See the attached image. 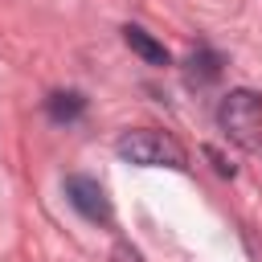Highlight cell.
Wrapping results in <instances>:
<instances>
[{
  "label": "cell",
  "mask_w": 262,
  "mask_h": 262,
  "mask_svg": "<svg viewBox=\"0 0 262 262\" xmlns=\"http://www.w3.org/2000/svg\"><path fill=\"white\" fill-rule=\"evenodd\" d=\"M123 41H127L131 53H139L147 66H168V49H164L151 33H143L139 25H127V29H123Z\"/></svg>",
  "instance_id": "obj_4"
},
{
  "label": "cell",
  "mask_w": 262,
  "mask_h": 262,
  "mask_svg": "<svg viewBox=\"0 0 262 262\" xmlns=\"http://www.w3.org/2000/svg\"><path fill=\"white\" fill-rule=\"evenodd\" d=\"M115 151H119V160H127V164H135V168H176V172L188 168L184 147H180L172 135L151 131V127L123 131V135L115 139Z\"/></svg>",
  "instance_id": "obj_1"
},
{
  "label": "cell",
  "mask_w": 262,
  "mask_h": 262,
  "mask_svg": "<svg viewBox=\"0 0 262 262\" xmlns=\"http://www.w3.org/2000/svg\"><path fill=\"white\" fill-rule=\"evenodd\" d=\"M66 201L86 217V221H94V225H111V201H106V192H102V184L94 180V176H66Z\"/></svg>",
  "instance_id": "obj_3"
},
{
  "label": "cell",
  "mask_w": 262,
  "mask_h": 262,
  "mask_svg": "<svg viewBox=\"0 0 262 262\" xmlns=\"http://www.w3.org/2000/svg\"><path fill=\"white\" fill-rule=\"evenodd\" d=\"M111 262H143V258H139V250H135V246H127V242H119V246L111 250Z\"/></svg>",
  "instance_id": "obj_7"
},
{
  "label": "cell",
  "mask_w": 262,
  "mask_h": 262,
  "mask_svg": "<svg viewBox=\"0 0 262 262\" xmlns=\"http://www.w3.org/2000/svg\"><path fill=\"white\" fill-rule=\"evenodd\" d=\"M82 111H86V98H82L78 90H57V94L45 98V115H49L53 123H78Z\"/></svg>",
  "instance_id": "obj_6"
},
{
  "label": "cell",
  "mask_w": 262,
  "mask_h": 262,
  "mask_svg": "<svg viewBox=\"0 0 262 262\" xmlns=\"http://www.w3.org/2000/svg\"><path fill=\"white\" fill-rule=\"evenodd\" d=\"M217 127L233 143L258 147L262 143V94L258 90H229L217 106Z\"/></svg>",
  "instance_id": "obj_2"
},
{
  "label": "cell",
  "mask_w": 262,
  "mask_h": 262,
  "mask_svg": "<svg viewBox=\"0 0 262 262\" xmlns=\"http://www.w3.org/2000/svg\"><path fill=\"white\" fill-rule=\"evenodd\" d=\"M184 78H188L192 86L217 82V78H221V53H217V49H196V53L188 57V66H184Z\"/></svg>",
  "instance_id": "obj_5"
}]
</instances>
